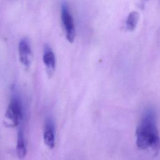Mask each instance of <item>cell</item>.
<instances>
[{"instance_id": "6da1fadb", "label": "cell", "mask_w": 160, "mask_h": 160, "mask_svg": "<svg viewBox=\"0 0 160 160\" xmlns=\"http://www.w3.org/2000/svg\"><path fill=\"white\" fill-rule=\"evenodd\" d=\"M136 142L140 149L158 151L159 135L156 116L152 110L148 109L144 112L136 129Z\"/></svg>"}, {"instance_id": "7a4b0ae2", "label": "cell", "mask_w": 160, "mask_h": 160, "mask_svg": "<svg viewBox=\"0 0 160 160\" xmlns=\"http://www.w3.org/2000/svg\"><path fill=\"white\" fill-rule=\"evenodd\" d=\"M5 118L11 127L18 126L22 120V106L18 97H14L8 104L5 112Z\"/></svg>"}, {"instance_id": "3957f363", "label": "cell", "mask_w": 160, "mask_h": 160, "mask_svg": "<svg viewBox=\"0 0 160 160\" xmlns=\"http://www.w3.org/2000/svg\"><path fill=\"white\" fill-rule=\"evenodd\" d=\"M61 21L67 40L71 43L73 42L76 37V29L72 16L66 2L61 4Z\"/></svg>"}, {"instance_id": "277c9868", "label": "cell", "mask_w": 160, "mask_h": 160, "mask_svg": "<svg viewBox=\"0 0 160 160\" xmlns=\"http://www.w3.org/2000/svg\"><path fill=\"white\" fill-rule=\"evenodd\" d=\"M18 56L20 62L26 68L31 63L32 51L29 39L27 38H22L18 44Z\"/></svg>"}, {"instance_id": "5b68a950", "label": "cell", "mask_w": 160, "mask_h": 160, "mask_svg": "<svg viewBox=\"0 0 160 160\" xmlns=\"http://www.w3.org/2000/svg\"><path fill=\"white\" fill-rule=\"evenodd\" d=\"M55 126L53 120L47 118L44 122L43 129V140L44 144L49 149H52L55 146Z\"/></svg>"}, {"instance_id": "8992f818", "label": "cell", "mask_w": 160, "mask_h": 160, "mask_svg": "<svg viewBox=\"0 0 160 160\" xmlns=\"http://www.w3.org/2000/svg\"><path fill=\"white\" fill-rule=\"evenodd\" d=\"M42 61L47 73L51 77L53 74L56 68V57L52 49L48 44H45L44 46Z\"/></svg>"}, {"instance_id": "52a82bcc", "label": "cell", "mask_w": 160, "mask_h": 160, "mask_svg": "<svg viewBox=\"0 0 160 160\" xmlns=\"http://www.w3.org/2000/svg\"><path fill=\"white\" fill-rule=\"evenodd\" d=\"M16 154L19 159L24 158L27 154V148L22 130L19 129L17 136Z\"/></svg>"}, {"instance_id": "ba28073f", "label": "cell", "mask_w": 160, "mask_h": 160, "mask_svg": "<svg viewBox=\"0 0 160 160\" xmlns=\"http://www.w3.org/2000/svg\"><path fill=\"white\" fill-rule=\"evenodd\" d=\"M139 19V14L137 11L131 12L126 19V28L129 31H133L138 23Z\"/></svg>"}]
</instances>
